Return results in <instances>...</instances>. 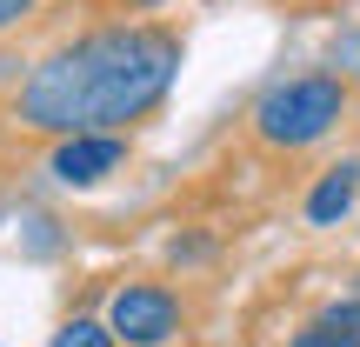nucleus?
<instances>
[{"instance_id": "f257e3e1", "label": "nucleus", "mask_w": 360, "mask_h": 347, "mask_svg": "<svg viewBox=\"0 0 360 347\" xmlns=\"http://www.w3.org/2000/svg\"><path fill=\"white\" fill-rule=\"evenodd\" d=\"M187 67V34L174 20H87L53 40L13 74L0 94V120L20 141H67V134H134L174 101Z\"/></svg>"}, {"instance_id": "f03ea898", "label": "nucleus", "mask_w": 360, "mask_h": 347, "mask_svg": "<svg viewBox=\"0 0 360 347\" xmlns=\"http://www.w3.org/2000/svg\"><path fill=\"white\" fill-rule=\"evenodd\" d=\"M354 120V80L334 67H307V74H281L254 94L247 107V134L267 154H314Z\"/></svg>"}, {"instance_id": "7ed1b4c3", "label": "nucleus", "mask_w": 360, "mask_h": 347, "mask_svg": "<svg viewBox=\"0 0 360 347\" xmlns=\"http://www.w3.org/2000/svg\"><path fill=\"white\" fill-rule=\"evenodd\" d=\"M101 321L120 334V347H180L193 314L180 301V287H167V281H120L107 294Z\"/></svg>"}, {"instance_id": "20e7f679", "label": "nucleus", "mask_w": 360, "mask_h": 347, "mask_svg": "<svg viewBox=\"0 0 360 347\" xmlns=\"http://www.w3.org/2000/svg\"><path fill=\"white\" fill-rule=\"evenodd\" d=\"M127 160H134V134H67V141L40 147V174L67 194L107 187L114 174H127Z\"/></svg>"}, {"instance_id": "39448f33", "label": "nucleus", "mask_w": 360, "mask_h": 347, "mask_svg": "<svg viewBox=\"0 0 360 347\" xmlns=\"http://www.w3.org/2000/svg\"><path fill=\"white\" fill-rule=\"evenodd\" d=\"M354 207H360V160H334V168L307 187L300 214H307V227H340Z\"/></svg>"}, {"instance_id": "423d86ee", "label": "nucleus", "mask_w": 360, "mask_h": 347, "mask_svg": "<svg viewBox=\"0 0 360 347\" xmlns=\"http://www.w3.org/2000/svg\"><path fill=\"white\" fill-rule=\"evenodd\" d=\"M47 347H120V334L101 321V314H67V321L53 327Z\"/></svg>"}, {"instance_id": "0eeeda50", "label": "nucleus", "mask_w": 360, "mask_h": 347, "mask_svg": "<svg viewBox=\"0 0 360 347\" xmlns=\"http://www.w3.org/2000/svg\"><path fill=\"white\" fill-rule=\"evenodd\" d=\"M314 327H327L340 347H360V294H340V301H327L321 314H314Z\"/></svg>"}, {"instance_id": "6e6552de", "label": "nucleus", "mask_w": 360, "mask_h": 347, "mask_svg": "<svg viewBox=\"0 0 360 347\" xmlns=\"http://www.w3.org/2000/svg\"><path fill=\"white\" fill-rule=\"evenodd\" d=\"M327 67H334L340 80H360V27H340L334 47H327Z\"/></svg>"}, {"instance_id": "1a4fd4ad", "label": "nucleus", "mask_w": 360, "mask_h": 347, "mask_svg": "<svg viewBox=\"0 0 360 347\" xmlns=\"http://www.w3.org/2000/svg\"><path fill=\"white\" fill-rule=\"evenodd\" d=\"M101 20H154L160 7H174V0H87Z\"/></svg>"}, {"instance_id": "9d476101", "label": "nucleus", "mask_w": 360, "mask_h": 347, "mask_svg": "<svg viewBox=\"0 0 360 347\" xmlns=\"http://www.w3.org/2000/svg\"><path fill=\"white\" fill-rule=\"evenodd\" d=\"M40 7H47V0H0V40L20 34V27H34V20H40Z\"/></svg>"}, {"instance_id": "9b49d317", "label": "nucleus", "mask_w": 360, "mask_h": 347, "mask_svg": "<svg viewBox=\"0 0 360 347\" xmlns=\"http://www.w3.org/2000/svg\"><path fill=\"white\" fill-rule=\"evenodd\" d=\"M207 254H214V241H200V234H174V241H167V260H174V267H200Z\"/></svg>"}, {"instance_id": "f8f14e48", "label": "nucleus", "mask_w": 360, "mask_h": 347, "mask_svg": "<svg viewBox=\"0 0 360 347\" xmlns=\"http://www.w3.org/2000/svg\"><path fill=\"white\" fill-rule=\"evenodd\" d=\"M287 347H340V341L327 334V327H314V321H307V327H294V334H287Z\"/></svg>"}]
</instances>
